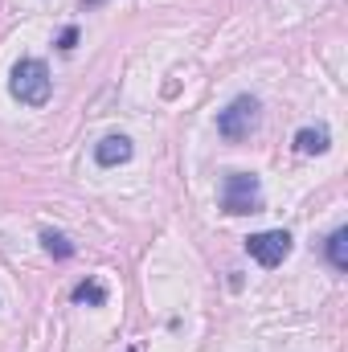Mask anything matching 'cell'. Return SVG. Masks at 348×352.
<instances>
[{
	"mask_svg": "<svg viewBox=\"0 0 348 352\" xmlns=\"http://www.w3.org/2000/svg\"><path fill=\"white\" fill-rule=\"evenodd\" d=\"M131 152H135V148H131L127 135H107V140L94 144V164H98V168H115V164H127Z\"/></svg>",
	"mask_w": 348,
	"mask_h": 352,
	"instance_id": "5",
	"label": "cell"
},
{
	"mask_svg": "<svg viewBox=\"0 0 348 352\" xmlns=\"http://www.w3.org/2000/svg\"><path fill=\"white\" fill-rule=\"evenodd\" d=\"M246 254L259 266H279L287 254H291V234L287 230H262V234H250L246 238Z\"/></svg>",
	"mask_w": 348,
	"mask_h": 352,
	"instance_id": "4",
	"label": "cell"
},
{
	"mask_svg": "<svg viewBox=\"0 0 348 352\" xmlns=\"http://www.w3.org/2000/svg\"><path fill=\"white\" fill-rule=\"evenodd\" d=\"M328 263L336 270H348V230H336L328 238Z\"/></svg>",
	"mask_w": 348,
	"mask_h": 352,
	"instance_id": "7",
	"label": "cell"
},
{
	"mask_svg": "<svg viewBox=\"0 0 348 352\" xmlns=\"http://www.w3.org/2000/svg\"><path fill=\"white\" fill-rule=\"evenodd\" d=\"M328 148H332L328 127H303V131L295 135V152H299V156H324Z\"/></svg>",
	"mask_w": 348,
	"mask_h": 352,
	"instance_id": "6",
	"label": "cell"
},
{
	"mask_svg": "<svg viewBox=\"0 0 348 352\" xmlns=\"http://www.w3.org/2000/svg\"><path fill=\"white\" fill-rule=\"evenodd\" d=\"M12 98H21L25 107H45L50 94H54V78H50V66L41 58H21L12 66V78H8Z\"/></svg>",
	"mask_w": 348,
	"mask_h": 352,
	"instance_id": "1",
	"label": "cell"
},
{
	"mask_svg": "<svg viewBox=\"0 0 348 352\" xmlns=\"http://www.w3.org/2000/svg\"><path fill=\"white\" fill-rule=\"evenodd\" d=\"M41 242H45V250H50L54 258H70V254H74V242H70L66 234H54V230H45V234H41Z\"/></svg>",
	"mask_w": 348,
	"mask_h": 352,
	"instance_id": "9",
	"label": "cell"
},
{
	"mask_svg": "<svg viewBox=\"0 0 348 352\" xmlns=\"http://www.w3.org/2000/svg\"><path fill=\"white\" fill-rule=\"evenodd\" d=\"M221 209L230 217H242V213H259L262 209V184L254 173H230L221 180Z\"/></svg>",
	"mask_w": 348,
	"mask_h": 352,
	"instance_id": "2",
	"label": "cell"
},
{
	"mask_svg": "<svg viewBox=\"0 0 348 352\" xmlns=\"http://www.w3.org/2000/svg\"><path fill=\"white\" fill-rule=\"evenodd\" d=\"M74 41H78V29L70 25V29H62V37H58V50H66V54H70V50H74Z\"/></svg>",
	"mask_w": 348,
	"mask_h": 352,
	"instance_id": "10",
	"label": "cell"
},
{
	"mask_svg": "<svg viewBox=\"0 0 348 352\" xmlns=\"http://www.w3.org/2000/svg\"><path fill=\"white\" fill-rule=\"evenodd\" d=\"M74 303L102 307V303H107V287H102V283H94V278H90V283H78V287H74Z\"/></svg>",
	"mask_w": 348,
	"mask_h": 352,
	"instance_id": "8",
	"label": "cell"
},
{
	"mask_svg": "<svg viewBox=\"0 0 348 352\" xmlns=\"http://www.w3.org/2000/svg\"><path fill=\"white\" fill-rule=\"evenodd\" d=\"M254 127H259V98H254V94H238L226 111H217V131H221V140H230V144L246 140Z\"/></svg>",
	"mask_w": 348,
	"mask_h": 352,
	"instance_id": "3",
	"label": "cell"
}]
</instances>
